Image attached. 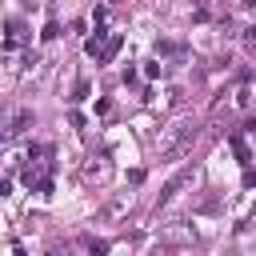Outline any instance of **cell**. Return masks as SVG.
I'll use <instances>...</instances> for the list:
<instances>
[{"label": "cell", "mask_w": 256, "mask_h": 256, "mask_svg": "<svg viewBox=\"0 0 256 256\" xmlns=\"http://www.w3.org/2000/svg\"><path fill=\"white\" fill-rule=\"evenodd\" d=\"M244 8H252V12H256V0H244Z\"/></svg>", "instance_id": "cell-12"}, {"label": "cell", "mask_w": 256, "mask_h": 256, "mask_svg": "<svg viewBox=\"0 0 256 256\" xmlns=\"http://www.w3.org/2000/svg\"><path fill=\"white\" fill-rule=\"evenodd\" d=\"M84 96H88V80H80V84H76V92H72V100H84Z\"/></svg>", "instance_id": "cell-10"}, {"label": "cell", "mask_w": 256, "mask_h": 256, "mask_svg": "<svg viewBox=\"0 0 256 256\" xmlns=\"http://www.w3.org/2000/svg\"><path fill=\"white\" fill-rule=\"evenodd\" d=\"M228 144H232V152H236V160L248 168V160H252V152H248V144L240 140V136H228Z\"/></svg>", "instance_id": "cell-5"}, {"label": "cell", "mask_w": 256, "mask_h": 256, "mask_svg": "<svg viewBox=\"0 0 256 256\" xmlns=\"http://www.w3.org/2000/svg\"><path fill=\"white\" fill-rule=\"evenodd\" d=\"M20 40H24V36H20V20H8V40H4V48L12 52V48H20Z\"/></svg>", "instance_id": "cell-6"}, {"label": "cell", "mask_w": 256, "mask_h": 256, "mask_svg": "<svg viewBox=\"0 0 256 256\" xmlns=\"http://www.w3.org/2000/svg\"><path fill=\"white\" fill-rule=\"evenodd\" d=\"M244 184L252 188V184H256V172H244Z\"/></svg>", "instance_id": "cell-11"}, {"label": "cell", "mask_w": 256, "mask_h": 256, "mask_svg": "<svg viewBox=\"0 0 256 256\" xmlns=\"http://www.w3.org/2000/svg\"><path fill=\"white\" fill-rule=\"evenodd\" d=\"M120 44H124V36H120V32H112V36H108V44H104V52H100V64H108V60L120 52Z\"/></svg>", "instance_id": "cell-3"}, {"label": "cell", "mask_w": 256, "mask_h": 256, "mask_svg": "<svg viewBox=\"0 0 256 256\" xmlns=\"http://www.w3.org/2000/svg\"><path fill=\"white\" fill-rule=\"evenodd\" d=\"M192 172H196V168H180V172H176V176H172V180L160 188V204H168V200H172V196H176V192H180V188L192 180Z\"/></svg>", "instance_id": "cell-2"}, {"label": "cell", "mask_w": 256, "mask_h": 256, "mask_svg": "<svg viewBox=\"0 0 256 256\" xmlns=\"http://www.w3.org/2000/svg\"><path fill=\"white\" fill-rule=\"evenodd\" d=\"M104 44H108V36H104V32H96V36H92V40H88V44H84V52H88V56H96V60H100V52H104Z\"/></svg>", "instance_id": "cell-7"}, {"label": "cell", "mask_w": 256, "mask_h": 256, "mask_svg": "<svg viewBox=\"0 0 256 256\" xmlns=\"http://www.w3.org/2000/svg\"><path fill=\"white\" fill-rule=\"evenodd\" d=\"M28 124H32V112H28V108H24V112H16V120L8 124V140H12V136H20Z\"/></svg>", "instance_id": "cell-4"}, {"label": "cell", "mask_w": 256, "mask_h": 256, "mask_svg": "<svg viewBox=\"0 0 256 256\" xmlns=\"http://www.w3.org/2000/svg\"><path fill=\"white\" fill-rule=\"evenodd\" d=\"M192 140H196V124H172L168 136L160 140V160H176V156H184V152L192 148Z\"/></svg>", "instance_id": "cell-1"}, {"label": "cell", "mask_w": 256, "mask_h": 256, "mask_svg": "<svg viewBox=\"0 0 256 256\" xmlns=\"http://www.w3.org/2000/svg\"><path fill=\"white\" fill-rule=\"evenodd\" d=\"M56 36H60V24L48 20V24H44V40H56Z\"/></svg>", "instance_id": "cell-9"}, {"label": "cell", "mask_w": 256, "mask_h": 256, "mask_svg": "<svg viewBox=\"0 0 256 256\" xmlns=\"http://www.w3.org/2000/svg\"><path fill=\"white\" fill-rule=\"evenodd\" d=\"M244 48H248V52H256V24H248V28H244Z\"/></svg>", "instance_id": "cell-8"}]
</instances>
